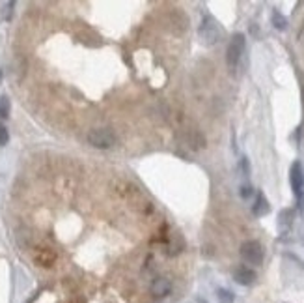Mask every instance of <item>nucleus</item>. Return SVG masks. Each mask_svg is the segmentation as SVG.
<instances>
[{"mask_svg": "<svg viewBox=\"0 0 304 303\" xmlns=\"http://www.w3.org/2000/svg\"><path fill=\"white\" fill-rule=\"evenodd\" d=\"M198 36H200V39H202L206 45H215V43L222 38L221 24L217 23V19H215L213 15H206L202 19V23H200Z\"/></svg>", "mask_w": 304, "mask_h": 303, "instance_id": "1", "label": "nucleus"}, {"mask_svg": "<svg viewBox=\"0 0 304 303\" xmlns=\"http://www.w3.org/2000/svg\"><path fill=\"white\" fill-rule=\"evenodd\" d=\"M244 45H246L244 34H233V38L229 39L228 49H226V62H228L229 70H235L239 66L244 55Z\"/></svg>", "mask_w": 304, "mask_h": 303, "instance_id": "2", "label": "nucleus"}, {"mask_svg": "<svg viewBox=\"0 0 304 303\" xmlns=\"http://www.w3.org/2000/svg\"><path fill=\"white\" fill-rule=\"evenodd\" d=\"M88 142L93 148L99 150H108L116 144V135L108 127H95L88 133Z\"/></svg>", "mask_w": 304, "mask_h": 303, "instance_id": "3", "label": "nucleus"}, {"mask_svg": "<svg viewBox=\"0 0 304 303\" xmlns=\"http://www.w3.org/2000/svg\"><path fill=\"white\" fill-rule=\"evenodd\" d=\"M263 257H265V251H263V245L259 241L248 240L241 245V258L246 264L259 266L263 262Z\"/></svg>", "mask_w": 304, "mask_h": 303, "instance_id": "4", "label": "nucleus"}, {"mask_svg": "<svg viewBox=\"0 0 304 303\" xmlns=\"http://www.w3.org/2000/svg\"><path fill=\"white\" fill-rule=\"evenodd\" d=\"M289 182H291V189L295 197L299 199L301 206L304 208V171H303V165L295 161L291 165V171H289Z\"/></svg>", "mask_w": 304, "mask_h": 303, "instance_id": "5", "label": "nucleus"}, {"mask_svg": "<svg viewBox=\"0 0 304 303\" xmlns=\"http://www.w3.org/2000/svg\"><path fill=\"white\" fill-rule=\"evenodd\" d=\"M150 292H152L153 298H166L172 292V283L166 277H157L150 285Z\"/></svg>", "mask_w": 304, "mask_h": 303, "instance_id": "6", "label": "nucleus"}, {"mask_svg": "<svg viewBox=\"0 0 304 303\" xmlns=\"http://www.w3.org/2000/svg\"><path fill=\"white\" fill-rule=\"evenodd\" d=\"M233 279H235V283L243 285V287H250L256 281V272L252 268H248V266H239L233 272Z\"/></svg>", "mask_w": 304, "mask_h": 303, "instance_id": "7", "label": "nucleus"}, {"mask_svg": "<svg viewBox=\"0 0 304 303\" xmlns=\"http://www.w3.org/2000/svg\"><path fill=\"white\" fill-rule=\"evenodd\" d=\"M271 211V206H269V201L265 199V195L263 193H258L256 197V202H254V206H252V213L256 215V217H263Z\"/></svg>", "mask_w": 304, "mask_h": 303, "instance_id": "8", "label": "nucleus"}, {"mask_svg": "<svg viewBox=\"0 0 304 303\" xmlns=\"http://www.w3.org/2000/svg\"><path fill=\"white\" fill-rule=\"evenodd\" d=\"M54 260H56V255H54L53 251H41L36 257V262L39 266H43V268H51L54 264Z\"/></svg>", "mask_w": 304, "mask_h": 303, "instance_id": "9", "label": "nucleus"}, {"mask_svg": "<svg viewBox=\"0 0 304 303\" xmlns=\"http://www.w3.org/2000/svg\"><path fill=\"white\" fill-rule=\"evenodd\" d=\"M271 19H273L274 28H278V30H286V28H288V21H286V17L282 15L278 9H274Z\"/></svg>", "mask_w": 304, "mask_h": 303, "instance_id": "10", "label": "nucleus"}, {"mask_svg": "<svg viewBox=\"0 0 304 303\" xmlns=\"http://www.w3.org/2000/svg\"><path fill=\"white\" fill-rule=\"evenodd\" d=\"M291 217H293V211L284 210L280 213V217H278V226H280V228H284V230H288L289 225H291Z\"/></svg>", "mask_w": 304, "mask_h": 303, "instance_id": "11", "label": "nucleus"}, {"mask_svg": "<svg viewBox=\"0 0 304 303\" xmlns=\"http://www.w3.org/2000/svg\"><path fill=\"white\" fill-rule=\"evenodd\" d=\"M9 116V101L8 98H0V118Z\"/></svg>", "mask_w": 304, "mask_h": 303, "instance_id": "12", "label": "nucleus"}, {"mask_svg": "<svg viewBox=\"0 0 304 303\" xmlns=\"http://www.w3.org/2000/svg\"><path fill=\"white\" fill-rule=\"evenodd\" d=\"M9 140V133L8 129H6V125L0 124V146H6Z\"/></svg>", "mask_w": 304, "mask_h": 303, "instance_id": "13", "label": "nucleus"}, {"mask_svg": "<svg viewBox=\"0 0 304 303\" xmlns=\"http://www.w3.org/2000/svg\"><path fill=\"white\" fill-rule=\"evenodd\" d=\"M13 6H15L13 2H8V4H6L4 8H2V17H4L6 21H8L9 17H11V11H13Z\"/></svg>", "mask_w": 304, "mask_h": 303, "instance_id": "14", "label": "nucleus"}, {"mask_svg": "<svg viewBox=\"0 0 304 303\" xmlns=\"http://www.w3.org/2000/svg\"><path fill=\"white\" fill-rule=\"evenodd\" d=\"M219 298H221L224 303H231V302H233V296L229 294L228 290H219Z\"/></svg>", "mask_w": 304, "mask_h": 303, "instance_id": "15", "label": "nucleus"}, {"mask_svg": "<svg viewBox=\"0 0 304 303\" xmlns=\"http://www.w3.org/2000/svg\"><path fill=\"white\" fill-rule=\"evenodd\" d=\"M252 193H254V189H252L250 186H243V187H241V197H243V199H248V197H252Z\"/></svg>", "mask_w": 304, "mask_h": 303, "instance_id": "16", "label": "nucleus"}, {"mask_svg": "<svg viewBox=\"0 0 304 303\" xmlns=\"http://www.w3.org/2000/svg\"><path fill=\"white\" fill-rule=\"evenodd\" d=\"M299 39H301V43H304V26L303 30H301V34H299Z\"/></svg>", "mask_w": 304, "mask_h": 303, "instance_id": "17", "label": "nucleus"}, {"mask_svg": "<svg viewBox=\"0 0 304 303\" xmlns=\"http://www.w3.org/2000/svg\"><path fill=\"white\" fill-rule=\"evenodd\" d=\"M0 79H2V71H0Z\"/></svg>", "mask_w": 304, "mask_h": 303, "instance_id": "18", "label": "nucleus"}]
</instances>
